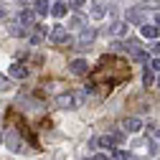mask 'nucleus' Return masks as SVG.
Wrapping results in <instances>:
<instances>
[{
	"instance_id": "nucleus-21",
	"label": "nucleus",
	"mask_w": 160,
	"mask_h": 160,
	"mask_svg": "<svg viewBox=\"0 0 160 160\" xmlns=\"http://www.w3.org/2000/svg\"><path fill=\"white\" fill-rule=\"evenodd\" d=\"M114 158L117 160H130V152L127 150H114Z\"/></svg>"
},
{
	"instance_id": "nucleus-16",
	"label": "nucleus",
	"mask_w": 160,
	"mask_h": 160,
	"mask_svg": "<svg viewBox=\"0 0 160 160\" xmlns=\"http://www.w3.org/2000/svg\"><path fill=\"white\" fill-rule=\"evenodd\" d=\"M84 23H87L84 15H71V18H69V26H71V28H82Z\"/></svg>"
},
{
	"instance_id": "nucleus-7",
	"label": "nucleus",
	"mask_w": 160,
	"mask_h": 160,
	"mask_svg": "<svg viewBox=\"0 0 160 160\" xmlns=\"http://www.w3.org/2000/svg\"><path fill=\"white\" fill-rule=\"evenodd\" d=\"M122 127H125V132H132V135H137L140 130H142V119H140V117H127L125 122H122Z\"/></svg>"
},
{
	"instance_id": "nucleus-12",
	"label": "nucleus",
	"mask_w": 160,
	"mask_h": 160,
	"mask_svg": "<svg viewBox=\"0 0 160 160\" xmlns=\"http://www.w3.org/2000/svg\"><path fill=\"white\" fill-rule=\"evenodd\" d=\"M18 21H21V26H33V21H36V13H33V10H21Z\"/></svg>"
},
{
	"instance_id": "nucleus-14",
	"label": "nucleus",
	"mask_w": 160,
	"mask_h": 160,
	"mask_svg": "<svg viewBox=\"0 0 160 160\" xmlns=\"http://www.w3.org/2000/svg\"><path fill=\"white\" fill-rule=\"evenodd\" d=\"M48 10H51V15H53V18H64V15H66V5L61 3V0H58V3H53Z\"/></svg>"
},
{
	"instance_id": "nucleus-23",
	"label": "nucleus",
	"mask_w": 160,
	"mask_h": 160,
	"mask_svg": "<svg viewBox=\"0 0 160 160\" xmlns=\"http://www.w3.org/2000/svg\"><path fill=\"white\" fill-rule=\"evenodd\" d=\"M150 66H152V71H160V56H158V58H152Z\"/></svg>"
},
{
	"instance_id": "nucleus-9",
	"label": "nucleus",
	"mask_w": 160,
	"mask_h": 160,
	"mask_svg": "<svg viewBox=\"0 0 160 160\" xmlns=\"http://www.w3.org/2000/svg\"><path fill=\"white\" fill-rule=\"evenodd\" d=\"M8 74H10L13 79H26V76H28V69H26L23 64H10V66H8Z\"/></svg>"
},
{
	"instance_id": "nucleus-17",
	"label": "nucleus",
	"mask_w": 160,
	"mask_h": 160,
	"mask_svg": "<svg viewBox=\"0 0 160 160\" xmlns=\"http://www.w3.org/2000/svg\"><path fill=\"white\" fill-rule=\"evenodd\" d=\"M142 82H145V87H152V84H155V74H152L150 69L142 74Z\"/></svg>"
},
{
	"instance_id": "nucleus-30",
	"label": "nucleus",
	"mask_w": 160,
	"mask_h": 160,
	"mask_svg": "<svg viewBox=\"0 0 160 160\" xmlns=\"http://www.w3.org/2000/svg\"><path fill=\"white\" fill-rule=\"evenodd\" d=\"M0 142H3V135H0Z\"/></svg>"
},
{
	"instance_id": "nucleus-27",
	"label": "nucleus",
	"mask_w": 160,
	"mask_h": 160,
	"mask_svg": "<svg viewBox=\"0 0 160 160\" xmlns=\"http://www.w3.org/2000/svg\"><path fill=\"white\" fill-rule=\"evenodd\" d=\"M152 51H155V53H160V43H155V46H152Z\"/></svg>"
},
{
	"instance_id": "nucleus-3",
	"label": "nucleus",
	"mask_w": 160,
	"mask_h": 160,
	"mask_svg": "<svg viewBox=\"0 0 160 160\" xmlns=\"http://www.w3.org/2000/svg\"><path fill=\"white\" fill-rule=\"evenodd\" d=\"M48 41L61 46V43H71V38H69V31H66L64 26H53L51 33H48Z\"/></svg>"
},
{
	"instance_id": "nucleus-26",
	"label": "nucleus",
	"mask_w": 160,
	"mask_h": 160,
	"mask_svg": "<svg viewBox=\"0 0 160 160\" xmlns=\"http://www.w3.org/2000/svg\"><path fill=\"white\" fill-rule=\"evenodd\" d=\"M92 160H109V158H107V155H102V152H99V155H94Z\"/></svg>"
},
{
	"instance_id": "nucleus-22",
	"label": "nucleus",
	"mask_w": 160,
	"mask_h": 160,
	"mask_svg": "<svg viewBox=\"0 0 160 160\" xmlns=\"http://www.w3.org/2000/svg\"><path fill=\"white\" fill-rule=\"evenodd\" d=\"M23 33H26V31H23V28H18V26H13V28H10V36H15V38H21Z\"/></svg>"
},
{
	"instance_id": "nucleus-5",
	"label": "nucleus",
	"mask_w": 160,
	"mask_h": 160,
	"mask_svg": "<svg viewBox=\"0 0 160 160\" xmlns=\"http://www.w3.org/2000/svg\"><path fill=\"white\" fill-rule=\"evenodd\" d=\"M94 38H97V31L94 28H84L82 33H79V41H76V48H89L94 43Z\"/></svg>"
},
{
	"instance_id": "nucleus-19",
	"label": "nucleus",
	"mask_w": 160,
	"mask_h": 160,
	"mask_svg": "<svg viewBox=\"0 0 160 160\" xmlns=\"http://www.w3.org/2000/svg\"><path fill=\"white\" fill-rule=\"evenodd\" d=\"M125 31H127V23H114L112 26V33H117V36H122Z\"/></svg>"
},
{
	"instance_id": "nucleus-28",
	"label": "nucleus",
	"mask_w": 160,
	"mask_h": 160,
	"mask_svg": "<svg viewBox=\"0 0 160 160\" xmlns=\"http://www.w3.org/2000/svg\"><path fill=\"white\" fill-rule=\"evenodd\" d=\"M155 26H158V28H160V15H158V18H155Z\"/></svg>"
},
{
	"instance_id": "nucleus-2",
	"label": "nucleus",
	"mask_w": 160,
	"mask_h": 160,
	"mask_svg": "<svg viewBox=\"0 0 160 160\" xmlns=\"http://www.w3.org/2000/svg\"><path fill=\"white\" fill-rule=\"evenodd\" d=\"M5 145H8V150L10 152H26V145H23V140H21V135H18L15 130H10L8 135H5Z\"/></svg>"
},
{
	"instance_id": "nucleus-15",
	"label": "nucleus",
	"mask_w": 160,
	"mask_h": 160,
	"mask_svg": "<svg viewBox=\"0 0 160 160\" xmlns=\"http://www.w3.org/2000/svg\"><path fill=\"white\" fill-rule=\"evenodd\" d=\"M104 13H107V10H104L102 3H94V5H92V18H97V21H99V18H104Z\"/></svg>"
},
{
	"instance_id": "nucleus-10",
	"label": "nucleus",
	"mask_w": 160,
	"mask_h": 160,
	"mask_svg": "<svg viewBox=\"0 0 160 160\" xmlns=\"http://www.w3.org/2000/svg\"><path fill=\"white\" fill-rule=\"evenodd\" d=\"M140 33H142L145 38H150V41H155V38L160 36V28H158L155 23H152V26H150V23H142V28H140Z\"/></svg>"
},
{
	"instance_id": "nucleus-29",
	"label": "nucleus",
	"mask_w": 160,
	"mask_h": 160,
	"mask_svg": "<svg viewBox=\"0 0 160 160\" xmlns=\"http://www.w3.org/2000/svg\"><path fill=\"white\" fill-rule=\"evenodd\" d=\"M3 15H5V10H0V18H3Z\"/></svg>"
},
{
	"instance_id": "nucleus-1",
	"label": "nucleus",
	"mask_w": 160,
	"mask_h": 160,
	"mask_svg": "<svg viewBox=\"0 0 160 160\" xmlns=\"http://www.w3.org/2000/svg\"><path fill=\"white\" fill-rule=\"evenodd\" d=\"M82 102H84V94H74V92H64L56 97V104L61 109H76L82 107Z\"/></svg>"
},
{
	"instance_id": "nucleus-13",
	"label": "nucleus",
	"mask_w": 160,
	"mask_h": 160,
	"mask_svg": "<svg viewBox=\"0 0 160 160\" xmlns=\"http://www.w3.org/2000/svg\"><path fill=\"white\" fill-rule=\"evenodd\" d=\"M33 13L36 15H46L48 13V0H33Z\"/></svg>"
},
{
	"instance_id": "nucleus-20",
	"label": "nucleus",
	"mask_w": 160,
	"mask_h": 160,
	"mask_svg": "<svg viewBox=\"0 0 160 160\" xmlns=\"http://www.w3.org/2000/svg\"><path fill=\"white\" fill-rule=\"evenodd\" d=\"M8 89H10V79L0 74V92H8Z\"/></svg>"
},
{
	"instance_id": "nucleus-31",
	"label": "nucleus",
	"mask_w": 160,
	"mask_h": 160,
	"mask_svg": "<svg viewBox=\"0 0 160 160\" xmlns=\"http://www.w3.org/2000/svg\"><path fill=\"white\" fill-rule=\"evenodd\" d=\"M158 87H160V79H158Z\"/></svg>"
},
{
	"instance_id": "nucleus-11",
	"label": "nucleus",
	"mask_w": 160,
	"mask_h": 160,
	"mask_svg": "<svg viewBox=\"0 0 160 160\" xmlns=\"http://www.w3.org/2000/svg\"><path fill=\"white\" fill-rule=\"evenodd\" d=\"M43 33H46V26H36V33L28 38V43H31V46H38V43L43 41Z\"/></svg>"
},
{
	"instance_id": "nucleus-6",
	"label": "nucleus",
	"mask_w": 160,
	"mask_h": 160,
	"mask_svg": "<svg viewBox=\"0 0 160 160\" xmlns=\"http://www.w3.org/2000/svg\"><path fill=\"white\" fill-rule=\"evenodd\" d=\"M69 71H71V74H76V76H84V74L89 71V64L84 61V58H74V61L69 64Z\"/></svg>"
},
{
	"instance_id": "nucleus-4",
	"label": "nucleus",
	"mask_w": 160,
	"mask_h": 160,
	"mask_svg": "<svg viewBox=\"0 0 160 160\" xmlns=\"http://www.w3.org/2000/svg\"><path fill=\"white\" fill-rule=\"evenodd\" d=\"M122 140H125V132L114 130V132H109V135H104V137H97V142L104 145V148H112V145H122Z\"/></svg>"
},
{
	"instance_id": "nucleus-18",
	"label": "nucleus",
	"mask_w": 160,
	"mask_h": 160,
	"mask_svg": "<svg viewBox=\"0 0 160 160\" xmlns=\"http://www.w3.org/2000/svg\"><path fill=\"white\" fill-rule=\"evenodd\" d=\"M140 8H152V10H160V0H145Z\"/></svg>"
},
{
	"instance_id": "nucleus-25",
	"label": "nucleus",
	"mask_w": 160,
	"mask_h": 160,
	"mask_svg": "<svg viewBox=\"0 0 160 160\" xmlns=\"http://www.w3.org/2000/svg\"><path fill=\"white\" fill-rule=\"evenodd\" d=\"M69 3H71V8H82V5H84V0H69Z\"/></svg>"
},
{
	"instance_id": "nucleus-24",
	"label": "nucleus",
	"mask_w": 160,
	"mask_h": 160,
	"mask_svg": "<svg viewBox=\"0 0 160 160\" xmlns=\"http://www.w3.org/2000/svg\"><path fill=\"white\" fill-rule=\"evenodd\" d=\"M148 150H150V155H158V145L152 142V140H150V142H148Z\"/></svg>"
},
{
	"instance_id": "nucleus-32",
	"label": "nucleus",
	"mask_w": 160,
	"mask_h": 160,
	"mask_svg": "<svg viewBox=\"0 0 160 160\" xmlns=\"http://www.w3.org/2000/svg\"><path fill=\"white\" fill-rule=\"evenodd\" d=\"M158 137H160V132H158Z\"/></svg>"
},
{
	"instance_id": "nucleus-8",
	"label": "nucleus",
	"mask_w": 160,
	"mask_h": 160,
	"mask_svg": "<svg viewBox=\"0 0 160 160\" xmlns=\"http://www.w3.org/2000/svg\"><path fill=\"white\" fill-rule=\"evenodd\" d=\"M127 21H130L132 26H142V23H145V13H142V8H130V10H127Z\"/></svg>"
}]
</instances>
